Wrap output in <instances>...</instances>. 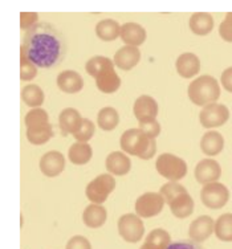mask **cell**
<instances>
[{
	"label": "cell",
	"instance_id": "obj_1",
	"mask_svg": "<svg viewBox=\"0 0 232 249\" xmlns=\"http://www.w3.org/2000/svg\"><path fill=\"white\" fill-rule=\"evenodd\" d=\"M65 54L67 41L54 25L41 21L23 35L20 56L28 58L36 67H57L64 61Z\"/></svg>",
	"mask_w": 232,
	"mask_h": 249
},
{
	"label": "cell",
	"instance_id": "obj_2",
	"mask_svg": "<svg viewBox=\"0 0 232 249\" xmlns=\"http://www.w3.org/2000/svg\"><path fill=\"white\" fill-rule=\"evenodd\" d=\"M122 150L125 153L138 157L141 159H151L157 150L154 139L149 138L140 129H129L122 134L121 141Z\"/></svg>",
	"mask_w": 232,
	"mask_h": 249
},
{
	"label": "cell",
	"instance_id": "obj_3",
	"mask_svg": "<svg viewBox=\"0 0 232 249\" xmlns=\"http://www.w3.org/2000/svg\"><path fill=\"white\" fill-rule=\"evenodd\" d=\"M27 126V139L32 144H44L54 137L52 124L48 121V113L36 107L31 110L24 118Z\"/></svg>",
	"mask_w": 232,
	"mask_h": 249
},
{
	"label": "cell",
	"instance_id": "obj_4",
	"mask_svg": "<svg viewBox=\"0 0 232 249\" xmlns=\"http://www.w3.org/2000/svg\"><path fill=\"white\" fill-rule=\"evenodd\" d=\"M189 98L198 106L214 104L220 97V87L213 76H200L189 85Z\"/></svg>",
	"mask_w": 232,
	"mask_h": 249
},
{
	"label": "cell",
	"instance_id": "obj_5",
	"mask_svg": "<svg viewBox=\"0 0 232 249\" xmlns=\"http://www.w3.org/2000/svg\"><path fill=\"white\" fill-rule=\"evenodd\" d=\"M157 171L166 179L171 182L180 180L182 178L186 177L187 173V164L183 159L175 157L173 154H162L157 159L155 163Z\"/></svg>",
	"mask_w": 232,
	"mask_h": 249
},
{
	"label": "cell",
	"instance_id": "obj_6",
	"mask_svg": "<svg viewBox=\"0 0 232 249\" xmlns=\"http://www.w3.org/2000/svg\"><path fill=\"white\" fill-rule=\"evenodd\" d=\"M114 188H116L114 178L109 174H102L94 178L92 182L88 184L85 194L93 204H102L111 192L114 191Z\"/></svg>",
	"mask_w": 232,
	"mask_h": 249
},
{
	"label": "cell",
	"instance_id": "obj_7",
	"mask_svg": "<svg viewBox=\"0 0 232 249\" xmlns=\"http://www.w3.org/2000/svg\"><path fill=\"white\" fill-rule=\"evenodd\" d=\"M200 199L203 204L211 210H219L227 204L230 199V191L222 183H208L200 191Z\"/></svg>",
	"mask_w": 232,
	"mask_h": 249
},
{
	"label": "cell",
	"instance_id": "obj_8",
	"mask_svg": "<svg viewBox=\"0 0 232 249\" xmlns=\"http://www.w3.org/2000/svg\"><path fill=\"white\" fill-rule=\"evenodd\" d=\"M118 232L127 243H138L145 233V227L138 216L126 213L118 220Z\"/></svg>",
	"mask_w": 232,
	"mask_h": 249
},
{
	"label": "cell",
	"instance_id": "obj_9",
	"mask_svg": "<svg viewBox=\"0 0 232 249\" xmlns=\"http://www.w3.org/2000/svg\"><path fill=\"white\" fill-rule=\"evenodd\" d=\"M228 118H230V110L227 106L216 104V102L204 106L203 110L200 111V115H199L200 124L206 129L223 126L227 122Z\"/></svg>",
	"mask_w": 232,
	"mask_h": 249
},
{
	"label": "cell",
	"instance_id": "obj_10",
	"mask_svg": "<svg viewBox=\"0 0 232 249\" xmlns=\"http://www.w3.org/2000/svg\"><path fill=\"white\" fill-rule=\"evenodd\" d=\"M164 206V197L157 192H146L136 201V212L141 217H153L161 213Z\"/></svg>",
	"mask_w": 232,
	"mask_h": 249
},
{
	"label": "cell",
	"instance_id": "obj_11",
	"mask_svg": "<svg viewBox=\"0 0 232 249\" xmlns=\"http://www.w3.org/2000/svg\"><path fill=\"white\" fill-rule=\"evenodd\" d=\"M133 113L136 115L138 122H147V121H154L158 114V105L157 101L150 96H141L137 98L133 106Z\"/></svg>",
	"mask_w": 232,
	"mask_h": 249
},
{
	"label": "cell",
	"instance_id": "obj_12",
	"mask_svg": "<svg viewBox=\"0 0 232 249\" xmlns=\"http://www.w3.org/2000/svg\"><path fill=\"white\" fill-rule=\"evenodd\" d=\"M220 175H222V168L214 159H203L195 167V179L202 184L216 182Z\"/></svg>",
	"mask_w": 232,
	"mask_h": 249
},
{
	"label": "cell",
	"instance_id": "obj_13",
	"mask_svg": "<svg viewBox=\"0 0 232 249\" xmlns=\"http://www.w3.org/2000/svg\"><path fill=\"white\" fill-rule=\"evenodd\" d=\"M214 231H215V223L213 219L206 215L199 216L190 225L189 236L195 243H203L213 235Z\"/></svg>",
	"mask_w": 232,
	"mask_h": 249
},
{
	"label": "cell",
	"instance_id": "obj_14",
	"mask_svg": "<svg viewBox=\"0 0 232 249\" xmlns=\"http://www.w3.org/2000/svg\"><path fill=\"white\" fill-rule=\"evenodd\" d=\"M65 168V159L64 155L58 151H49L44 154L40 159V170L45 177L54 178L63 173Z\"/></svg>",
	"mask_w": 232,
	"mask_h": 249
},
{
	"label": "cell",
	"instance_id": "obj_15",
	"mask_svg": "<svg viewBox=\"0 0 232 249\" xmlns=\"http://www.w3.org/2000/svg\"><path fill=\"white\" fill-rule=\"evenodd\" d=\"M96 85L102 93H114L121 87V78L114 71V64H111L107 68H105L102 72H100L96 77Z\"/></svg>",
	"mask_w": 232,
	"mask_h": 249
},
{
	"label": "cell",
	"instance_id": "obj_16",
	"mask_svg": "<svg viewBox=\"0 0 232 249\" xmlns=\"http://www.w3.org/2000/svg\"><path fill=\"white\" fill-rule=\"evenodd\" d=\"M141 60V52L137 47L126 45L122 47L114 54V64L122 71H130Z\"/></svg>",
	"mask_w": 232,
	"mask_h": 249
},
{
	"label": "cell",
	"instance_id": "obj_17",
	"mask_svg": "<svg viewBox=\"0 0 232 249\" xmlns=\"http://www.w3.org/2000/svg\"><path fill=\"white\" fill-rule=\"evenodd\" d=\"M82 121H84V118H81L80 113L72 107L64 109L58 117V124H60V129L64 133V135L76 134L78 129L81 127Z\"/></svg>",
	"mask_w": 232,
	"mask_h": 249
},
{
	"label": "cell",
	"instance_id": "obj_18",
	"mask_svg": "<svg viewBox=\"0 0 232 249\" xmlns=\"http://www.w3.org/2000/svg\"><path fill=\"white\" fill-rule=\"evenodd\" d=\"M177 72L183 78H191L195 74H198L200 69V61L194 53H182L175 61Z\"/></svg>",
	"mask_w": 232,
	"mask_h": 249
},
{
	"label": "cell",
	"instance_id": "obj_19",
	"mask_svg": "<svg viewBox=\"0 0 232 249\" xmlns=\"http://www.w3.org/2000/svg\"><path fill=\"white\" fill-rule=\"evenodd\" d=\"M57 87L64 93H78L84 87L82 77L74 71H64L57 76Z\"/></svg>",
	"mask_w": 232,
	"mask_h": 249
},
{
	"label": "cell",
	"instance_id": "obj_20",
	"mask_svg": "<svg viewBox=\"0 0 232 249\" xmlns=\"http://www.w3.org/2000/svg\"><path fill=\"white\" fill-rule=\"evenodd\" d=\"M131 162L127 155L121 151H114L107 155V168L109 173L117 177L125 175L130 171Z\"/></svg>",
	"mask_w": 232,
	"mask_h": 249
},
{
	"label": "cell",
	"instance_id": "obj_21",
	"mask_svg": "<svg viewBox=\"0 0 232 249\" xmlns=\"http://www.w3.org/2000/svg\"><path fill=\"white\" fill-rule=\"evenodd\" d=\"M121 38L130 47H138L145 43L146 31L137 23H126L121 28Z\"/></svg>",
	"mask_w": 232,
	"mask_h": 249
},
{
	"label": "cell",
	"instance_id": "obj_22",
	"mask_svg": "<svg viewBox=\"0 0 232 249\" xmlns=\"http://www.w3.org/2000/svg\"><path fill=\"white\" fill-rule=\"evenodd\" d=\"M107 217V210L100 204H89L82 213V220L89 228H100L105 224Z\"/></svg>",
	"mask_w": 232,
	"mask_h": 249
},
{
	"label": "cell",
	"instance_id": "obj_23",
	"mask_svg": "<svg viewBox=\"0 0 232 249\" xmlns=\"http://www.w3.org/2000/svg\"><path fill=\"white\" fill-rule=\"evenodd\" d=\"M190 28L194 34L199 36L208 35L214 28L213 16L207 12H195L190 18Z\"/></svg>",
	"mask_w": 232,
	"mask_h": 249
},
{
	"label": "cell",
	"instance_id": "obj_24",
	"mask_svg": "<svg viewBox=\"0 0 232 249\" xmlns=\"http://www.w3.org/2000/svg\"><path fill=\"white\" fill-rule=\"evenodd\" d=\"M224 147V139L218 131H208L200 139V149L206 155H218Z\"/></svg>",
	"mask_w": 232,
	"mask_h": 249
},
{
	"label": "cell",
	"instance_id": "obj_25",
	"mask_svg": "<svg viewBox=\"0 0 232 249\" xmlns=\"http://www.w3.org/2000/svg\"><path fill=\"white\" fill-rule=\"evenodd\" d=\"M169 206L171 212H173V215L175 217H178V219L189 217L194 212V200L187 192L175 197Z\"/></svg>",
	"mask_w": 232,
	"mask_h": 249
},
{
	"label": "cell",
	"instance_id": "obj_26",
	"mask_svg": "<svg viewBox=\"0 0 232 249\" xmlns=\"http://www.w3.org/2000/svg\"><path fill=\"white\" fill-rule=\"evenodd\" d=\"M121 28L116 20L105 19L96 25V35L102 41H113L121 36Z\"/></svg>",
	"mask_w": 232,
	"mask_h": 249
},
{
	"label": "cell",
	"instance_id": "obj_27",
	"mask_svg": "<svg viewBox=\"0 0 232 249\" xmlns=\"http://www.w3.org/2000/svg\"><path fill=\"white\" fill-rule=\"evenodd\" d=\"M68 157L73 164H85L92 158V147L87 142H76L69 147Z\"/></svg>",
	"mask_w": 232,
	"mask_h": 249
},
{
	"label": "cell",
	"instance_id": "obj_28",
	"mask_svg": "<svg viewBox=\"0 0 232 249\" xmlns=\"http://www.w3.org/2000/svg\"><path fill=\"white\" fill-rule=\"evenodd\" d=\"M170 240L171 237L167 231L157 228L147 235L145 244L140 249H166L170 245Z\"/></svg>",
	"mask_w": 232,
	"mask_h": 249
},
{
	"label": "cell",
	"instance_id": "obj_29",
	"mask_svg": "<svg viewBox=\"0 0 232 249\" xmlns=\"http://www.w3.org/2000/svg\"><path fill=\"white\" fill-rule=\"evenodd\" d=\"M21 100L24 101L25 105L36 109L44 102V91L41 90L39 85L29 84V85L23 88V90H21Z\"/></svg>",
	"mask_w": 232,
	"mask_h": 249
},
{
	"label": "cell",
	"instance_id": "obj_30",
	"mask_svg": "<svg viewBox=\"0 0 232 249\" xmlns=\"http://www.w3.org/2000/svg\"><path fill=\"white\" fill-rule=\"evenodd\" d=\"M118 122H120V115H118L116 109L109 107V106L101 109L100 113H98V117H97V124L105 131H110V130L116 129Z\"/></svg>",
	"mask_w": 232,
	"mask_h": 249
},
{
	"label": "cell",
	"instance_id": "obj_31",
	"mask_svg": "<svg viewBox=\"0 0 232 249\" xmlns=\"http://www.w3.org/2000/svg\"><path fill=\"white\" fill-rule=\"evenodd\" d=\"M215 233L222 241H232V213H224L215 223Z\"/></svg>",
	"mask_w": 232,
	"mask_h": 249
},
{
	"label": "cell",
	"instance_id": "obj_32",
	"mask_svg": "<svg viewBox=\"0 0 232 249\" xmlns=\"http://www.w3.org/2000/svg\"><path fill=\"white\" fill-rule=\"evenodd\" d=\"M186 192L187 191H186V188H184L182 184H179V183L177 182H170L161 187L160 194L164 197V201H166L167 204H170L171 201L174 200L175 197L179 196V195H182V194H186Z\"/></svg>",
	"mask_w": 232,
	"mask_h": 249
},
{
	"label": "cell",
	"instance_id": "obj_33",
	"mask_svg": "<svg viewBox=\"0 0 232 249\" xmlns=\"http://www.w3.org/2000/svg\"><path fill=\"white\" fill-rule=\"evenodd\" d=\"M111 64H114V62L111 61L110 58L104 57V56H96V57H92L87 62L85 69H87V72L89 76L96 77L98 73L102 72L105 68H107L109 65H111Z\"/></svg>",
	"mask_w": 232,
	"mask_h": 249
},
{
	"label": "cell",
	"instance_id": "obj_34",
	"mask_svg": "<svg viewBox=\"0 0 232 249\" xmlns=\"http://www.w3.org/2000/svg\"><path fill=\"white\" fill-rule=\"evenodd\" d=\"M36 74H37V69H36V65L34 62L29 61L28 58L20 56V78L23 81H27V80L35 78Z\"/></svg>",
	"mask_w": 232,
	"mask_h": 249
},
{
	"label": "cell",
	"instance_id": "obj_35",
	"mask_svg": "<svg viewBox=\"0 0 232 249\" xmlns=\"http://www.w3.org/2000/svg\"><path fill=\"white\" fill-rule=\"evenodd\" d=\"M93 135H94V124L90 120H85L84 118L81 127L78 129L77 133L73 137L77 139V142H88Z\"/></svg>",
	"mask_w": 232,
	"mask_h": 249
},
{
	"label": "cell",
	"instance_id": "obj_36",
	"mask_svg": "<svg viewBox=\"0 0 232 249\" xmlns=\"http://www.w3.org/2000/svg\"><path fill=\"white\" fill-rule=\"evenodd\" d=\"M219 35H220V37H222L224 41L232 43V12H228V14L226 15V19L220 23Z\"/></svg>",
	"mask_w": 232,
	"mask_h": 249
},
{
	"label": "cell",
	"instance_id": "obj_37",
	"mask_svg": "<svg viewBox=\"0 0 232 249\" xmlns=\"http://www.w3.org/2000/svg\"><path fill=\"white\" fill-rule=\"evenodd\" d=\"M140 130H142L149 138L155 139L161 134V124L157 121H147V122H141Z\"/></svg>",
	"mask_w": 232,
	"mask_h": 249
},
{
	"label": "cell",
	"instance_id": "obj_38",
	"mask_svg": "<svg viewBox=\"0 0 232 249\" xmlns=\"http://www.w3.org/2000/svg\"><path fill=\"white\" fill-rule=\"evenodd\" d=\"M37 21V14L36 12H21L20 14V27L21 29L28 31L29 28H32Z\"/></svg>",
	"mask_w": 232,
	"mask_h": 249
},
{
	"label": "cell",
	"instance_id": "obj_39",
	"mask_svg": "<svg viewBox=\"0 0 232 249\" xmlns=\"http://www.w3.org/2000/svg\"><path fill=\"white\" fill-rule=\"evenodd\" d=\"M67 249H92V245L84 236H73L67 244Z\"/></svg>",
	"mask_w": 232,
	"mask_h": 249
},
{
	"label": "cell",
	"instance_id": "obj_40",
	"mask_svg": "<svg viewBox=\"0 0 232 249\" xmlns=\"http://www.w3.org/2000/svg\"><path fill=\"white\" fill-rule=\"evenodd\" d=\"M166 249H203L202 245L195 241H190V240H180V241H175L167 247Z\"/></svg>",
	"mask_w": 232,
	"mask_h": 249
},
{
	"label": "cell",
	"instance_id": "obj_41",
	"mask_svg": "<svg viewBox=\"0 0 232 249\" xmlns=\"http://www.w3.org/2000/svg\"><path fill=\"white\" fill-rule=\"evenodd\" d=\"M220 81H222L223 88L227 91H230V93H232V67L227 68V69L222 73Z\"/></svg>",
	"mask_w": 232,
	"mask_h": 249
}]
</instances>
